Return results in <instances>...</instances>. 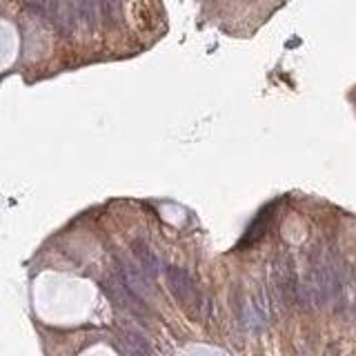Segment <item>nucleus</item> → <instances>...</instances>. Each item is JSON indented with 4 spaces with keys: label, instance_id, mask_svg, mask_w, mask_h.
<instances>
[{
    "label": "nucleus",
    "instance_id": "nucleus-1",
    "mask_svg": "<svg viewBox=\"0 0 356 356\" xmlns=\"http://www.w3.org/2000/svg\"><path fill=\"white\" fill-rule=\"evenodd\" d=\"M165 276H167V285L174 296H176V301L187 309L192 316H198L200 309H203V294H200L198 285L194 283V278L176 265L165 267Z\"/></svg>",
    "mask_w": 356,
    "mask_h": 356
},
{
    "label": "nucleus",
    "instance_id": "nucleus-2",
    "mask_svg": "<svg viewBox=\"0 0 356 356\" xmlns=\"http://www.w3.org/2000/svg\"><path fill=\"white\" fill-rule=\"evenodd\" d=\"M123 281L127 283V287H132L138 296L147 298L152 294V278H149L141 267H134L130 261H118V274Z\"/></svg>",
    "mask_w": 356,
    "mask_h": 356
},
{
    "label": "nucleus",
    "instance_id": "nucleus-3",
    "mask_svg": "<svg viewBox=\"0 0 356 356\" xmlns=\"http://www.w3.org/2000/svg\"><path fill=\"white\" fill-rule=\"evenodd\" d=\"M132 254H134V259L138 261V267H141L149 278L161 274V261H158V256L149 250V245L145 243V241H134Z\"/></svg>",
    "mask_w": 356,
    "mask_h": 356
},
{
    "label": "nucleus",
    "instance_id": "nucleus-4",
    "mask_svg": "<svg viewBox=\"0 0 356 356\" xmlns=\"http://www.w3.org/2000/svg\"><path fill=\"white\" fill-rule=\"evenodd\" d=\"M96 9L109 27H113L121 18V0H96Z\"/></svg>",
    "mask_w": 356,
    "mask_h": 356
},
{
    "label": "nucleus",
    "instance_id": "nucleus-5",
    "mask_svg": "<svg viewBox=\"0 0 356 356\" xmlns=\"http://www.w3.org/2000/svg\"><path fill=\"white\" fill-rule=\"evenodd\" d=\"M127 349L138 356H154V349L149 345V340L138 332H127Z\"/></svg>",
    "mask_w": 356,
    "mask_h": 356
},
{
    "label": "nucleus",
    "instance_id": "nucleus-6",
    "mask_svg": "<svg viewBox=\"0 0 356 356\" xmlns=\"http://www.w3.org/2000/svg\"><path fill=\"white\" fill-rule=\"evenodd\" d=\"M76 3V16H78L80 20H85L89 27H94L96 25V0H74Z\"/></svg>",
    "mask_w": 356,
    "mask_h": 356
}]
</instances>
